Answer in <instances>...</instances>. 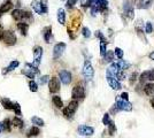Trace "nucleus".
<instances>
[{
    "instance_id": "f8f14e48",
    "label": "nucleus",
    "mask_w": 154,
    "mask_h": 138,
    "mask_svg": "<svg viewBox=\"0 0 154 138\" xmlns=\"http://www.w3.org/2000/svg\"><path fill=\"white\" fill-rule=\"evenodd\" d=\"M106 78H107V82H108V84L110 85V88H112L113 90H120V89L122 88L120 81H119L116 77L110 76V75H106Z\"/></svg>"
},
{
    "instance_id": "b1692460",
    "label": "nucleus",
    "mask_w": 154,
    "mask_h": 138,
    "mask_svg": "<svg viewBox=\"0 0 154 138\" xmlns=\"http://www.w3.org/2000/svg\"><path fill=\"white\" fill-rule=\"evenodd\" d=\"M139 81H140V83H145V82L150 81V70L142 73V75L139 76Z\"/></svg>"
},
{
    "instance_id": "09e8293b",
    "label": "nucleus",
    "mask_w": 154,
    "mask_h": 138,
    "mask_svg": "<svg viewBox=\"0 0 154 138\" xmlns=\"http://www.w3.org/2000/svg\"><path fill=\"white\" fill-rule=\"evenodd\" d=\"M2 129H3V128H2V124L0 123V133H1V130H2Z\"/></svg>"
},
{
    "instance_id": "37998d69",
    "label": "nucleus",
    "mask_w": 154,
    "mask_h": 138,
    "mask_svg": "<svg viewBox=\"0 0 154 138\" xmlns=\"http://www.w3.org/2000/svg\"><path fill=\"white\" fill-rule=\"evenodd\" d=\"M120 97H121L123 100H128V99H129V93H128V92H123Z\"/></svg>"
},
{
    "instance_id": "a18cd8bd",
    "label": "nucleus",
    "mask_w": 154,
    "mask_h": 138,
    "mask_svg": "<svg viewBox=\"0 0 154 138\" xmlns=\"http://www.w3.org/2000/svg\"><path fill=\"white\" fill-rule=\"evenodd\" d=\"M3 32H5V30H3V27L0 24V39H1V37H2V35H3Z\"/></svg>"
},
{
    "instance_id": "a211bd4d",
    "label": "nucleus",
    "mask_w": 154,
    "mask_h": 138,
    "mask_svg": "<svg viewBox=\"0 0 154 138\" xmlns=\"http://www.w3.org/2000/svg\"><path fill=\"white\" fill-rule=\"evenodd\" d=\"M58 22L62 25L66 23V12L62 8H59V10H58Z\"/></svg>"
},
{
    "instance_id": "4c0bfd02",
    "label": "nucleus",
    "mask_w": 154,
    "mask_h": 138,
    "mask_svg": "<svg viewBox=\"0 0 154 138\" xmlns=\"http://www.w3.org/2000/svg\"><path fill=\"white\" fill-rule=\"evenodd\" d=\"M78 0H67V2H66V7L67 8H73L75 5H76V2Z\"/></svg>"
},
{
    "instance_id": "cd10ccee",
    "label": "nucleus",
    "mask_w": 154,
    "mask_h": 138,
    "mask_svg": "<svg viewBox=\"0 0 154 138\" xmlns=\"http://www.w3.org/2000/svg\"><path fill=\"white\" fill-rule=\"evenodd\" d=\"M31 122H32L33 124H36V126H40V127L45 126L44 121H43V120H42L40 118H38V116H33V118L31 119Z\"/></svg>"
},
{
    "instance_id": "423d86ee",
    "label": "nucleus",
    "mask_w": 154,
    "mask_h": 138,
    "mask_svg": "<svg viewBox=\"0 0 154 138\" xmlns=\"http://www.w3.org/2000/svg\"><path fill=\"white\" fill-rule=\"evenodd\" d=\"M123 12L125 14V16L129 20H132L135 17V10H134V6L129 0H124L123 1Z\"/></svg>"
},
{
    "instance_id": "5701e85b",
    "label": "nucleus",
    "mask_w": 154,
    "mask_h": 138,
    "mask_svg": "<svg viewBox=\"0 0 154 138\" xmlns=\"http://www.w3.org/2000/svg\"><path fill=\"white\" fill-rule=\"evenodd\" d=\"M1 104H2V106H3L6 109H13V108H14V104H13L8 98L1 99Z\"/></svg>"
},
{
    "instance_id": "bb28decb",
    "label": "nucleus",
    "mask_w": 154,
    "mask_h": 138,
    "mask_svg": "<svg viewBox=\"0 0 154 138\" xmlns=\"http://www.w3.org/2000/svg\"><path fill=\"white\" fill-rule=\"evenodd\" d=\"M114 55H115V53H114L113 51H107V53H106V55L104 56V59H105V61H107V62H112V61L114 60Z\"/></svg>"
},
{
    "instance_id": "de8ad7c7",
    "label": "nucleus",
    "mask_w": 154,
    "mask_h": 138,
    "mask_svg": "<svg viewBox=\"0 0 154 138\" xmlns=\"http://www.w3.org/2000/svg\"><path fill=\"white\" fill-rule=\"evenodd\" d=\"M151 106L154 108V97H152V99H151Z\"/></svg>"
},
{
    "instance_id": "aec40b11",
    "label": "nucleus",
    "mask_w": 154,
    "mask_h": 138,
    "mask_svg": "<svg viewBox=\"0 0 154 138\" xmlns=\"http://www.w3.org/2000/svg\"><path fill=\"white\" fill-rule=\"evenodd\" d=\"M13 8V2L10 0H7L6 2H3L1 6H0V12L1 13H6L8 10H10Z\"/></svg>"
},
{
    "instance_id": "ddd939ff",
    "label": "nucleus",
    "mask_w": 154,
    "mask_h": 138,
    "mask_svg": "<svg viewBox=\"0 0 154 138\" xmlns=\"http://www.w3.org/2000/svg\"><path fill=\"white\" fill-rule=\"evenodd\" d=\"M59 77H60V81H61L65 85H68V84H70V82H72V74H70V71H68V70H61V71L59 73Z\"/></svg>"
},
{
    "instance_id": "49530a36",
    "label": "nucleus",
    "mask_w": 154,
    "mask_h": 138,
    "mask_svg": "<svg viewBox=\"0 0 154 138\" xmlns=\"http://www.w3.org/2000/svg\"><path fill=\"white\" fill-rule=\"evenodd\" d=\"M149 58H150L151 60H154V52H152V53H151V54L149 55Z\"/></svg>"
},
{
    "instance_id": "6ab92c4d",
    "label": "nucleus",
    "mask_w": 154,
    "mask_h": 138,
    "mask_svg": "<svg viewBox=\"0 0 154 138\" xmlns=\"http://www.w3.org/2000/svg\"><path fill=\"white\" fill-rule=\"evenodd\" d=\"M42 55H43L42 46H35L33 47V60H40Z\"/></svg>"
},
{
    "instance_id": "e433bc0d",
    "label": "nucleus",
    "mask_w": 154,
    "mask_h": 138,
    "mask_svg": "<svg viewBox=\"0 0 154 138\" xmlns=\"http://www.w3.org/2000/svg\"><path fill=\"white\" fill-rule=\"evenodd\" d=\"M82 33H83V36L85 37V38H89L90 36H91V31H90V29L89 28H83V30H82Z\"/></svg>"
},
{
    "instance_id": "dca6fc26",
    "label": "nucleus",
    "mask_w": 154,
    "mask_h": 138,
    "mask_svg": "<svg viewBox=\"0 0 154 138\" xmlns=\"http://www.w3.org/2000/svg\"><path fill=\"white\" fill-rule=\"evenodd\" d=\"M18 65H20V62H18L17 60H14V61H12V62L9 63V66H8V67H6V68H3V69H2L1 74H2V75H6L7 73H9V71L14 70L15 68H17V67H18Z\"/></svg>"
},
{
    "instance_id": "c756f323",
    "label": "nucleus",
    "mask_w": 154,
    "mask_h": 138,
    "mask_svg": "<svg viewBox=\"0 0 154 138\" xmlns=\"http://www.w3.org/2000/svg\"><path fill=\"white\" fill-rule=\"evenodd\" d=\"M108 133H109L110 136H113V135L116 133V126H115V123H114L113 121H112L110 124L108 126Z\"/></svg>"
},
{
    "instance_id": "4be33fe9",
    "label": "nucleus",
    "mask_w": 154,
    "mask_h": 138,
    "mask_svg": "<svg viewBox=\"0 0 154 138\" xmlns=\"http://www.w3.org/2000/svg\"><path fill=\"white\" fill-rule=\"evenodd\" d=\"M52 103H53V105H54L55 107H58V108H62V106H63V101L61 100V98H60L59 96L52 97Z\"/></svg>"
},
{
    "instance_id": "7c9ffc66",
    "label": "nucleus",
    "mask_w": 154,
    "mask_h": 138,
    "mask_svg": "<svg viewBox=\"0 0 154 138\" xmlns=\"http://www.w3.org/2000/svg\"><path fill=\"white\" fill-rule=\"evenodd\" d=\"M29 89H30V91L36 92V91L38 90V84H37L35 81H30V82H29Z\"/></svg>"
},
{
    "instance_id": "c03bdc74",
    "label": "nucleus",
    "mask_w": 154,
    "mask_h": 138,
    "mask_svg": "<svg viewBox=\"0 0 154 138\" xmlns=\"http://www.w3.org/2000/svg\"><path fill=\"white\" fill-rule=\"evenodd\" d=\"M150 81H154V69L150 70Z\"/></svg>"
},
{
    "instance_id": "0eeeda50",
    "label": "nucleus",
    "mask_w": 154,
    "mask_h": 138,
    "mask_svg": "<svg viewBox=\"0 0 154 138\" xmlns=\"http://www.w3.org/2000/svg\"><path fill=\"white\" fill-rule=\"evenodd\" d=\"M31 6L33 8V10L37 13V14H45L47 13V5L46 3H43L42 1H37V0H33L31 2Z\"/></svg>"
},
{
    "instance_id": "9b49d317",
    "label": "nucleus",
    "mask_w": 154,
    "mask_h": 138,
    "mask_svg": "<svg viewBox=\"0 0 154 138\" xmlns=\"http://www.w3.org/2000/svg\"><path fill=\"white\" fill-rule=\"evenodd\" d=\"M48 90L51 93H57L60 90V81L57 77H52L48 82Z\"/></svg>"
},
{
    "instance_id": "6e6552de",
    "label": "nucleus",
    "mask_w": 154,
    "mask_h": 138,
    "mask_svg": "<svg viewBox=\"0 0 154 138\" xmlns=\"http://www.w3.org/2000/svg\"><path fill=\"white\" fill-rule=\"evenodd\" d=\"M12 16L16 21H23L24 18H31V13L24 12V10H21V9H15V10H13Z\"/></svg>"
},
{
    "instance_id": "20e7f679",
    "label": "nucleus",
    "mask_w": 154,
    "mask_h": 138,
    "mask_svg": "<svg viewBox=\"0 0 154 138\" xmlns=\"http://www.w3.org/2000/svg\"><path fill=\"white\" fill-rule=\"evenodd\" d=\"M22 74L25 75V76H28L29 78H31V81H33L35 75L36 74H39V70H38V68H35L31 63H27L25 65V68L22 70Z\"/></svg>"
},
{
    "instance_id": "39448f33",
    "label": "nucleus",
    "mask_w": 154,
    "mask_h": 138,
    "mask_svg": "<svg viewBox=\"0 0 154 138\" xmlns=\"http://www.w3.org/2000/svg\"><path fill=\"white\" fill-rule=\"evenodd\" d=\"M77 107H78L77 100H72V101L69 103L68 107L63 108V115H65L66 118H72V116L75 114V112L77 111Z\"/></svg>"
},
{
    "instance_id": "c9c22d12",
    "label": "nucleus",
    "mask_w": 154,
    "mask_h": 138,
    "mask_svg": "<svg viewBox=\"0 0 154 138\" xmlns=\"http://www.w3.org/2000/svg\"><path fill=\"white\" fill-rule=\"evenodd\" d=\"M114 53H115V55H116L119 59H122V58H123V51H122L120 47H116V48L114 50Z\"/></svg>"
},
{
    "instance_id": "7ed1b4c3",
    "label": "nucleus",
    "mask_w": 154,
    "mask_h": 138,
    "mask_svg": "<svg viewBox=\"0 0 154 138\" xmlns=\"http://www.w3.org/2000/svg\"><path fill=\"white\" fill-rule=\"evenodd\" d=\"M0 40H2L7 45H15L16 44V36H15V33L13 31L8 30V31L3 32V35H2Z\"/></svg>"
},
{
    "instance_id": "4468645a",
    "label": "nucleus",
    "mask_w": 154,
    "mask_h": 138,
    "mask_svg": "<svg viewBox=\"0 0 154 138\" xmlns=\"http://www.w3.org/2000/svg\"><path fill=\"white\" fill-rule=\"evenodd\" d=\"M43 37L46 43H52L53 41V35H52V27H45L43 29Z\"/></svg>"
},
{
    "instance_id": "393cba45",
    "label": "nucleus",
    "mask_w": 154,
    "mask_h": 138,
    "mask_svg": "<svg viewBox=\"0 0 154 138\" xmlns=\"http://www.w3.org/2000/svg\"><path fill=\"white\" fill-rule=\"evenodd\" d=\"M38 134H40V130L38 127H32L29 131H28V137H33V136H38Z\"/></svg>"
},
{
    "instance_id": "a878e982",
    "label": "nucleus",
    "mask_w": 154,
    "mask_h": 138,
    "mask_svg": "<svg viewBox=\"0 0 154 138\" xmlns=\"http://www.w3.org/2000/svg\"><path fill=\"white\" fill-rule=\"evenodd\" d=\"M117 65H119V67L121 68V70H122V71H124L125 69H128V68L130 67V63H129V62H127L125 60H120V61L117 62Z\"/></svg>"
},
{
    "instance_id": "79ce46f5",
    "label": "nucleus",
    "mask_w": 154,
    "mask_h": 138,
    "mask_svg": "<svg viewBox=\"0 0 154 138\" xmlns=\"http://www.w3.org/2000/svg\"><path fill=\"white\" fill-rule=\"evenodd\" d=\"M153 2V0H147L146 2H144V6H142L140 8H144V9H147V8H150L151 7V3Z\"/></svg>"
},
{
    "instance_id": "f257e3e1",
    "label": "nucleus",
    "mask_w": 154,
    "mask_h": 138,
    "mask_svg": "<svg viewBox=\"0 0 154 138\" xmlns=\"http://www.w3.org/2000/svg\"><path fill=\"white\" fill-rule=\"evenodd\" d=\"M83 76L85 77L86 81H91L94 76V69L89 60H85L84 66H83Z\"/></svg>"
},
{
    "instance_id": "2f4dec72",
    "label": "nucleus",
    "mask_w": 154,
    "mask_h": 138,
    "mask_svg": "<svg viewBox=\"0 0 154 138\" xmlns=\"http://www.w3.org/2000/svg\"><path fill=\"white\" fill-rule=\"evenodd\" d=\"M107 51H106V43H100V55L104 58L106 55Z\"/></svg>"
},
{
    "instance_id": "f03ea898",
    "label": "nucleus",
    "mask_w": 154,
    "mask_h": 138,
    "mask_svg": "<svg viewBox=\"0 0 154 138\" xmlns=\"http://www.w3.org/2000/svg\"><path fill=\"white\" fill-rule=\"evenodd\" d=\"M115 107L119 111H125V112H131L132 111V104L129 103V100H123L121 97L117 98L116 104H115Z\"/></svg>"
},
{
    "instance_id": "c85d7f7f",
    "label": "nucleus",
    "mask_w": 154,
    "mask_h": 138,
    "mask_svg": "<svg viewBox=\"0 0 154 138\" xmlns=\"http://www.w3.org/2000/svg\"><path fill=\"white\" fill-rule=\"evenodd\" d=\"M12 126H15V127H23V121L20 119V118H14L12 120Z\"/></svg>"
},
{
    "instance_id": "72a5a7b5",
    "label": "nucleus",
    "mask_w": 154,
    "mask_h": 138,
    "mask_svg": "<svg viewBox=\"0 0 154 138\" xmlns=\"http://www.w3.org/2000/svg\"><path fill=\"white\" fill-rule=\"evenodd\" d=\"M145 32L146 33H152L153 32V25L151 22H147L146 25H145Z\"/></svg>"
},
{
    "instance_id": "f704fd0d",
    "label": "nucleus",
    "mask_w": 154,
    "mask_h": 138,
    "mask_svg": "<svg viewBox=\"0 0 154 138\" xmlns=\"http://www.w3.org/2000/svg\"><path fill=\"white\" fill-rule=\"evenodd\" d=\"M110 118H109V114H105L104 115V118H102V123L105 124V126H109L110 124Z\"/></svg>"
},
{
    "instance_id": "f3484780",
    "label": "nucleus",
    "mask_w": 154,
    "mask_h": 138,
    "mask_svg": "<svg viewBox=\"0 0 154 138\" xmlns=\"http://www.w3.org/2000/svg\"><path fill=\"white\" fill-rule=\"evenodd\" d=\"M17 29L20 30V32H21L23 36H27L28 29H29V24L25 23V22H20V23H17Z\"/></svg>"
},
{
    "instance_id": "58836bf2",
    "label": "nucleus",
    "mask_w": 154,
    "mask_h": 138,
    "mask_svg": "<svg viewBox=\"0 0 154 138\" xmlns=\"http://www.w3.org/2000/svg\"><path fill=\"white\" fill-rule=\"evenodd\" d=\"M10 123H12V122H10L8 119H7V120H5V121H3V123H2V128H3V129H6V130H9V128H10Z\"/></svg>"
},
{
    "instance_id": "a19ab883",
    "label": "nucleus",
    "mask_w": 154,
    "mask_h": 138,
    "mask_svg": "<svg viewBox=\"0 0 154 138\" xmlns=\"http://www.w3.org/2000/svg\"><path fill=\"white\" fill-rule=\"evenodd\" d=\"M14 112L16 115H21V108H20V105L18 104H14Z\"/></svg>"
},
{
    "instance_id": "1a4fd4ad",
    "label": "nucleus",
    "mask_w": 154,
    "mask_h": 138,
    "mask_svg": "<svg viewBox=\"0 0 154 138\" xmlns=\"http://www.w3.org/2000/svg\"><path fill=\"white\" fill-rule=\"evenodd\" d=\"M66 46L67 45L65 43H58V44L54 45V47H53V59L54 60L59 59L63 54V52L66 50Z\"/></svg>"
},
{
    "instance_id": "473e14b6",
    "label": "nucleus",
    "mask_w": 154,
    "mask_h": 138,
    "mask_svg": "<svg viewBox=\"0 0 154 138\" xmlns=\"http://www.w3.org/2000/svg\"><path fill=\"white\" fill-rule=\"evenodd\" d=\"M46 82H50V76H48V75H44V76H42V77L39 78V81H38V83H39L40 85L45 84Z\"/></svg>"
},
{
    "instance_id": "2eb2a0df",
    "label": "nucleus",
    "mask_w": 154,
    "mask_h": 138,
    "mask_svg": "<svg viewBox=\"0 0 154 138\" xmlns=\"http://www.w3.org/2000/svg\"><path fill=\"white\" fill-rule=\"evenodd\" d=\"M78 133H79V135H83V136H92L94 134V129L89 126H79Z\"/></svg>"
},
{
    "instance_id": "9d476101",
    "label": "nucleus",
    "mask_w": 154,
    "mask_h": 138,
    "mask_svg": "<svg viewBox=\"0 0 154 138\" xmlns=\"http://www.w3.org/2000/svg\"><path fill=\"white\" fill-rule=\"evenodd\" d=\"M72 96H73V99H74V100H76V99H83L84 96H85L84 88H83L82 85H75V86L73 88Z\"/></svg>"
},
{
    "instance_id": "412c9836",
    "label": "nucleus",
    "mask_w": 154,
    "mask_h": 138,
    "mask_svg": "<svg viewBox=\"0 0 154 138\" xmlns=\"http://www.w3.org/2000/svg\"><path fill=\"white\" fill-rule=\"evenodd\" d=\"M144 92L147 96H154V84L153 83H146L144 86Z\"/></svg>"
},
{
    "instance_id": "ea45409f",
    "label": "nucleus",
    "mask_w": 154,
    "mask_h": 138,
    "mask_svg": "<svg viewBox=\"0 0 154 138\" xmlns=\"http://www.w3.org/2000/svg\"><path fill=\"white\" fill-rule=\"evenodd\" d=\"M137 78H138V74H137V73H132L131 76H130V83L134 84V82H136Z\"/></svg>"
}]
</instances>
